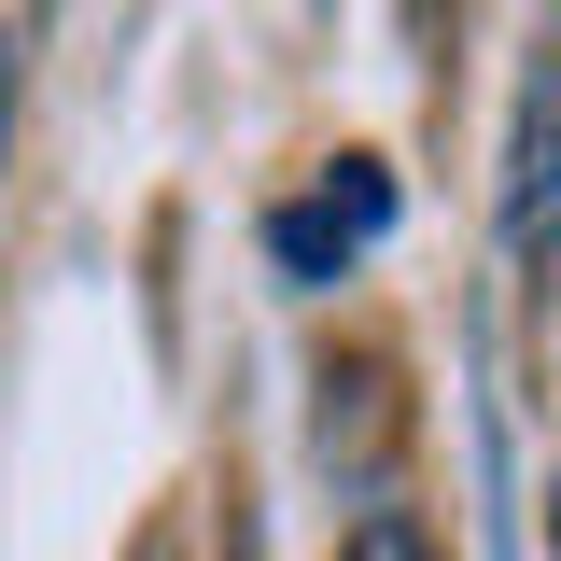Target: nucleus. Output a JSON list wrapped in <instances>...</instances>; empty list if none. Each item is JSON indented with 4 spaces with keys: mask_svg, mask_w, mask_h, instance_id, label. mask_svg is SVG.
<instances>
[{
    "mask_svg": "<svg viewBox=\"0 0 561 561\" xmlns=\"http://www.w3.org/2000/svg\"><path fill=\"white\" fill-rule=\"evenodd\" d=\"M379 225H393V183H379L365 154H337L309 197H280V210H267V267L295 280V295H323V280H351L365 253H379Z\"/></svg>",
    "mask_w": 561,
    "mask_h": 561,
    "instance_id": "obj_1",
    "label": "nucleus"
},
{
    "mask_svg": "<svg viewBox=\"0 0 561 561\" xmlns=\"http://www.w3.org/2000/svg\"><path fill=\"white\" fill-rule=\"evenodd\" d=\"M505 253L519 267L561 253V14H548V70L519 99V140H505Z\"/></svg>",
    "mask_w": 561,
    "mask_h": 561,
    "instance_id": "obj_2",
    "label": "nucleus"
},
{
    "mask_svg": "<svg viewBox=\"0 0 561 561\" xmlns=\"http://www.w3.org/2000/svg\"><path fill=\"white\" fill-rule=\"evenodd\" d=\"M337 561H435V534H421V505H365L337 534Z\"/></svg>",
    "mask_w": 561,
    "mask_h": 561,
    "instance_id": "obj_3",
    "label": "nucleus"
},
{
    "mask_svg": "<svg viewBox=\"0 0 561 561\" xmlns=\"http://www.w3.org/2000/svg\"><path fill=\"white\" fill-rule=\"evenodd\" d=\"M0 169H14V28H0Z\"/></svg>",
    "mask_w": 561,
    "mask_h": 561,
    "instance_id": "obj_4",
    "label": "nucleus"
}]
</instances>
